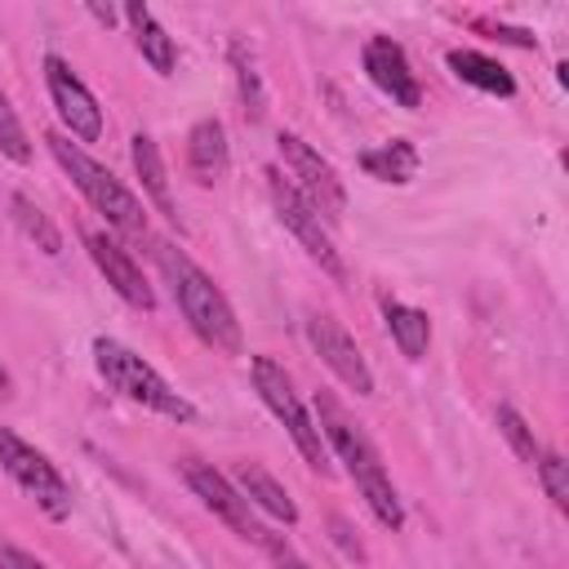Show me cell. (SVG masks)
I'll use <instances>...</instances> for the list:
<instances>
[{
    "mask_svg": "<svg viewBox=\"0 0 569 569\" xmlns=\"http://www.w3.org/2000/svg\"><path fill=\"white\" fill-rule=\"evenodd\" d=\"M316 413H320V436L325 445L347 462V476L356 480L360 498L369 502V511L378 516L382 529H400L405 525V507L396 498V485L382 467V453L373 449V440L360 431V422L347 418V409L329 396V391H316Z\"/></svg>",
    "mask_w": 569,
    "mask_h": 569,
    "instance_id": "cell-2",
    "label": "cell"
},
{
    "mask_svg": "<svg viewBox=\"0 0 569 569\" xmlns=\"http://www.w3.org/2000/svg\"><path fill=\"white\" fill-rule=\"evenodd\" d=\"M533 467H538V480H542L547 498L565 511V507H569V462H565L556 449H542V458H538Z\"/></svg>",
    "mask_w": 569,
    "mask_h": 569,
    "instance_id": "cell-25",
    "label": "cell"
},
{
    "mask_svg": "<svg viewBox=\"0 0 569 569\" xmlns=\"http://www.w3.org/2000/svg\"><path fill=\"white\" fill-rule=\"evenodd\" d=\"M44 84H49V98H53L62 124L71 129V138L98 142V138H102V107H98V98L84 89V80L71 71L67 58L44 53Z\"/></svg>",
    "mask_w": 569,
    "mask_h": 569,
    "instance_id": "cell-10",
    "label": "cell"
},
{
    "mask_svg": "<svg viewBox=\"0 0 569 569\" xmlns=\"http://www.w3.org/2000/svg\"><path fill=\"white\" fill-rule=\"evenodd\" d=\"M307 342H311V351L329 365V373H333L338 382H347L356 396H373V373H369V365H365L356 338H351L333 316L316 311V316L307 320Z\"/></svg>",
    "mask_w": 569,
    "mask_h": 569,
    "instance_id": "cell-11",
    "label": "cell"
},
{
    "mask_svg": "<svg viewBox=\"0 0 569 569\" xmlns=\"http://www.w3.org/2000/svg\"><path fill=\"white\" fill-rule=\"evenodd\" d=\"M129 156H133V173L142 178V191H147V200L169 218V222H178V204H173V191H169V173H164V160H160V147H156V138L151 133H133L129 138Z\"/></svg>",
    "mask_w": 569,
    "mask_h": 569,
    "instance_id": "cell-16",
    "label": "cell"
},
{
    "mask_svg": "<svg viewBox=\"0 0 569 569\" xmlns=\"http://www.w3.org/2000/svg\"><path fill=\"white\" fill-rule=\"evenodd\" d=\"M93 365H98V373L107 378V387L120 391L124 400H133V405H142V409L169 418V422H191V418H196V405H191L182 391H173V387H169L138 351H129L124 342H116V338H93Z\"/></svg>",
    "mask_w": 569,
    "mask_h": 569,
    "instance_id": "cell-4",
    "label": "cell"
},
{
    "mask_svg": "<svg viewBox=\"0 0 569 569\" xmlns=\"http://www.w3.org/2000/svg\"><path fill=\"white\" fill-rule=\"evenodd\" d=\"M124 22H129V31H133V44H138V53L151 62V71L156 76H173V62H178V49H173V36L156 22V13L147 9V4H124Z\"/></svg>",
    "mask_w": 569,
    "mask_h": 569,
    "instance_id": "cell-17",
    "label": "cell"
},
{
    "mask_svg": "<svg viewBox=\"0 0 569 569\" xmlns=\"http://www.w3.org/2000/svg\"><path fill=\"white\" fill-rule=\"evenodd\" d=\"M360 169H365L369 178H378V182H409L413 169H418V147L405 142V138H391V142L365 151V156H360Z\"/></svg>",
    "mask_w": 569,
    "mask_h": 569,
    "instance_id": "cell-20",
    "label": "cell"
},
{
    "mask_svg": "<svg viewBox=\"0 0 569 569\" xmlns=\"http://www.w3.org/2000/svg\"><path fill=\"white\" fill-rule=\"evenodd\" d=\"M89 13H93L102 27H111V22H116V9H111V4H107V9H102V4H89Z\"/></svg>",
    "mask_w": 569,
    "mask_h": 569,
    "instance_id": "cell-28",
    "label": "cell"
},
{
    "mask_svg": "<svg viewBox=\"0 0 569 569\" xmlns=\"http://www.w3.org/2000/svg\"><path fill=\"white\" fill-rule=\"evenodd\" d=\"M156 267H160L164 284L173 289V302H178L182 320L191 325V333L222 356H240L244 338H240V320H236L227 293L169 240H156Z\"/></svg>",
    "mask_w": 569,
    "mask_h": 569,
    "instance_id": "cell-1",
    "label": "cell"
},
{
    "mask_svg": "<svg viewBox=\"0 0 569 569\" xmlns=\"http://www.w3.org/2000/svg\"><path fill=\"white\" fill-rule=\"evenodd\" d=\"M187 164H191V173H196L200 187H213V182L227 178L231 151H227V129H222V120L204 116V120L191 124V133H187Z\"/></svg>",
    "mask_w": 569,
    "mask_h": 569,
    "instance_id": "cell-14",
    "label": "cell"
},
{
    "mask_svg": "<svg viewBox=\"0 0 569 569\" xmlns=\"http://www.w3.org/2000/svg\"><path fill=\"white\" fill-rule=\"evenodd\" d=\"M9 209H13L18 227L27 231V240H36V249H44L49 258H58V253H62V231L53 227V218H49L31 196H22V191H18V196L9 200Z\"/></svg>",
    "mask_w": 569,
    "mask_h": 569,
    "instance_id": "cell-21",
    "label": "cell"
},
{
    "mask_svg": "<svg viewBox=\"0 0 569 569\" xmlns=\"http://www.w3.org/2000/svg\"><path fill=\"white\" fill-rule=\"evenodd\" d=\"M493 418H498V431L507 436V445L516 449V458L533 467V462L542 458V445H538L533 427H529V422H525V418H520V413H516L511 405H498V413H493Z\"/></svg>",
    "mask_w": 569,
    "mask_h": 569,
    "instance_id": "cell-23",
    "label": "cell"
},
{
    "mask_svg": "<svg viewBox=\"0 0 569 569\" xmlns=\"http://www.w3.org/2000/svg\"><path fill=\"white\" fill-rule=\"evenodd\" d=\"M267 187H271V204H276L280 222L298 236V244L307 249V258H311V262H320V271H325V276H333V280L342 284V280H347V267H342V253L333 249L329 227L320 222V213H316V209H311V204H307V200H302V196H298L280 173H271V182H267Z\"/></svg>",
    "mask_w": 569,
    "mask_h": 569,
    "instance_id": "cell-9",
    "label": "cell"
},
{
    "mask_svg": "<svg viewBox=\"0 0 569 569\" xmlns=\"http://www.w3.org/2000/svg\"><path fill=\"white\" fill-rule=\"evenodd\" d=\"M365 76H369L396 107H405V111H413V107L422 102L418 76H413V67H409L405 49H400L391 36H373V40L365 44Z\"/></svg>",
    "mask_w": 569,
    "mask_h": 569,
    "instance_id": "cell-13",
    "label": "cell"
},
{
    "mask_svg": "<svg viewBox=\"0 0 569 569\" xmlns=\"http://www.w3.org/2000/svg\"><path fill=\"white\" fill-rule=\"evenodd\" d=\"M0 467L9 471V480L36 498V507L49 520H67L71 516V485L62 480V471L36 449L27 445L13 427H0Z\"/></svg>",
    "mask_w": 569,
    "mask_h": 569,
    "instance_id": "cell-6",
    "label": "cell"
},
{
    "mask_svg": "<svg viewBox=\"0 0 569 569\" xmlns=\"http://www.w3.org/2000/svg\"><path fill=\"white\" fill-rule=\"evenodd\" d=\"M280 142V160H284V169H289V187L325 218V222H338L342 213H347V191H342V178L333 173V164L307 142V138H298V133H280L276 138Z\"/></svg>",
    "mask_w": 569,
    "mask_h": 569,
    "instance_id": "cell-7",
    "label": "cell"
},
{
    "mask_svg": "<svg viewBox=\"0 0 569 569\" xmlns=\"http://www.w3.org/2000/svg\"><path fill=\"white\" fill-rule=\"evenodd\" d=\"M382 320H387V333H391V342L400 347V356H409V360H422V356H427V342H431V320H427V311L405 307V302H396V298H382Z\"/></svg>",
    "mask_w": 569,
    "mask_h": 569,
    "instance_id": "cell-19",
    "label": "cell"
},
{
    "mask_svg": "<svg viewBox=\"0 0 569 569\" xmlns=\"http://www.w3.org/2000/svg\"><path fill=\"white\" fill-rule=\"evenodd\" d=\"M44 142H49L53 160L62 164V173L80 187V196H84L120 236H147V209H142V200H138L107 164H98V160H93L80 142H71L67 133H49Z\"/></svg>",
    "mask_w": 569,
    "mask_h": 569,
    "instance_id": "cell-3",
    "label": "cell"
},
{
    "mask_svg": "<svg viewBox=\"0 0 569 569\" xmlns=\"http://www.w3.org/2000/svg\"><path fill=\"white\" fill-rule=\"evenodd\" d=\"M0 156H9L13 164H27L31 160V142H27V129L13 111V102L0 93Z\"/></svg>",
    "mask_w": 569,
    "mask_h": 569,
    "instance_id": "cell-24",
    "label": "cell"
},
{
    "mask_svg": "<svg viewBox=\"0 0 569 569\" xmlns=\"http://www.w3.org/2000/svg\"><path fill=\"white\" fill-rule=\"evenodd\" d=\"M231 67H236V89H240L244 116H249V120H262V111H267V89H262V76H258L253 53H249L240 40H231Z\"/></svg>",
    "mask_w": 569,
    "mask_h": 569,
    "instance_id": "cell-22",
    "label": "cell"
},
{
    "mask_svg": "<svg viewBox=\"0 0 569 569\" xmlns=\"http://www.w3.org/2000/svg\"><path fill=\"white\" fill-rule=\"evenodd\" d=\"M253 387H258L262 405H267V409L284 422V431L293 436V445H298V453L307 458V467L320 471V476H329V445H325L320 427L311 422V413L302 409V400H298L289 373H284L271 356H253Z\"/></svg>",
    "mask_w": 569,
    "mask_h": 569,
    "instance_id": "cell-5",
    "label": "cell"
},
{
    "mask_svg": "<svg viewBox=\"0 0 569 569\" xmlns=\"http://www.w3.org/2000/svg\"><path fill=\"white\" fill-rule=\"evenodd\" d=\"M449 71L462 80V84H471V89H480V93H498V98H511L516 93V80H511V71L502 67V62H493L489 53H476V49H449Z\"/></svg>",
    "mask_w": 569,
    "mask_h": 569,
    "instance_id": "cell-18",
    "label": "cell"
},
{
    "mask_svg": "<svg viewBox=\"0 0 569 569\" xmlns=\"http://www.w3.org/2000/svg\"><path fill=\"white\" fill-rule=\"evenodd\" d=\"M13 396V378H9V369L0 365V400H9Z\"/></svg>",
    "mask_w": 569,
    "mask_h": 569,
    "instance_id": "cell-29",
    "label": "cell"
},
{
    "mask_svg": "<svg viewBox=\"0 0 569 569\" xmlns=\"http://www.w3.org/2000/svg\"><path fill=\"white\" fill-rule=\"evenodd\" d=\"M262 547L271 551V560H276V569H311V565H307L302 556H293V551H289V542H280V538H267Z\"/></svg>",
    "mask_w": 569,
    "mask_h": 569,
    "instance_id": "cell-27",
    "label": "cell"
},
{
    "mask_svg": "<svg viewBox=\"0 0 569 569\" xmlns=\"http://www.w3.org/2000/svg\"><path fill=\"white\" fill-rule=\"evenodd\" d=\"M182 480L191 485V493L231 529V533H240V538H249V542H267L271 533L253 520V507H249V498L213 467V462H200V458H182Z\"/></svg>",
    "mask_w": 569,
    "mask_h": 569,
    "instance_id": "cell-8",
    "label": "cell"
},
{
    "mask_svg": "<svg viewBox=\"0 0 569 569\" xmlns=\"http://www.w3.org/2000/svg\"><path fill=\"white\" fill-rule=\"evenodd\" d=\"M236 489L249 498V507L267 511L271 520H280V525H298V507H293L289 489H284L267 467H258V462H240V467H236Z\"/></svg>",
    "mask_w": 569,
    "mask_h": 569,
    "instance_id": "cell-15",
    "label": "cell"
},
{
    "mask_svg": "<svg viewBox=\"0 0 569 569\" xmlns=\"http://www.w3.org/2000/svg\"><path fill=\"white\" fill-rule=\"evenodd\" d=\"M0 569H49V565L36 560L31 551H22V547H13V542L0 538Z\"/></svg>",
    "mask_w": 569,
    "mask_h": 569,
    "instance_id": "cell-26",
    "label": "cell"
},
{
    "mask_svg": "<svg viewBox=\"0 0 569 569\" xmlns=\"http://www.w3.org/2000/svg\"><path fill=\"white\" fill-rule=\"evenodd\" d=\"M84 244H89L93 267L107 276V284H111L129 307H138V311H151V307H156V293H151L142 267L129 258V249H124L116 236H107V231H89Z\"/></svg>",
    "mask_w": 569,
    "mask_h": 569,
    "instance_id": "cell-12",
    "label": "cell"
}]
</instances>
